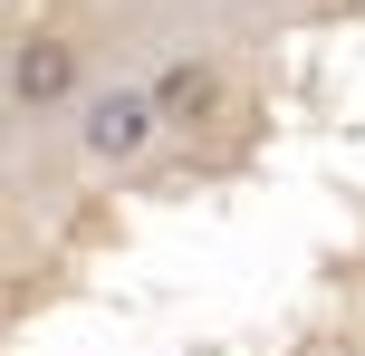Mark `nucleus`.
Here are the masks:
<instances>
[{
	"instance_id": "obj_1",
	"label": "nucleus",
	"mask_w": 365,
	"mask_h": 356,
	"mask_svg": "<svg viewBox=\"0 0 365 356\" xmlns=\"http://www.w3.org/2000/svg\"><path fill=\"white\" fill-rule=\"evenodd\" d=\"M154 126H164L154 87H106L87 106V154H96V164H135V154L154 145Z\"/></svg>"
},
{
	"instance_id": "obj_2",
	"label": "nucleus",
	"mask_w": 365,
	"mask_h": 356,
	"mask_svg": "<svg viewBox=\"0 0 365 356\" xmlns=\"http://www.w3.org/2000/svg\"><path fill=\"white\" fill-rule=\"evenodd\" d=\"M68 77H77V58L58 49V39H19V49H10V96H19V106H58Z\"/></svg>"
},
{
	"instance_id": "obj_3",
	"label": "nucleus",
	"mask_w": 365,
	"mask_h": 356,
	"mask_svg": "<svg viewBox=\"0 0 365 356\" xmlns=\"http://www.w3.org/2000/svg\"><path fill=\"white\" fill-rule=\"evenodd\" d=\"M212 96H221V77L202 68V58H173V68L154 77V106H164V126H192V116H212Z\"/></svg>"
}]
</instances>
